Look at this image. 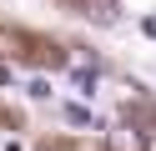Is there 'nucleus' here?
Masks as SVG:
<instances>
[{
  "mask_svg": "<svg viewBox=\"0 0 156 151\" xmlns=\"http://www.w3.org/2000/svg\"><path fill=\"white\" fill-rule=\"evenodd\" d=\"M106 146L111 151H146L151 141H146V131H136V126H116V131H106Z\"/></svg>",
  "mask_w": 156,
  "mask_h": 151,
  "instance_id": "obj_1",
  "label": "nucleus"
},
{
  "mask_svg": "<svg viewBox=\"0 0 156 151\" xmlns=\"http://www.w3.org/2000/svg\"><path fill=\"white\" fill-rule=\"evenodd\" d=\"M71 86H76V96H96V66H91V70L76 66V70H71Z\"/></svg>",
  "mask_w": 156,
  "mask_h": 151,
  "instance_id": "obj_2",
  "label": "nucleus"
},
{
  "mask_svg": "<svg viewBox=\"0 0 156 151\" xmlns=\"http://www.w3.org/2000/svg\"><path fill=\"white\" fill-rule=\"evenodd\" d=\"M61 116L71 121V126H91V131L101 126V121H96V111H91V106H61Z\"/></svg>",
  "mask_w": 156,
  "mask_h": 151,
  "instance_id": "obj_3",
  "label": "nucleus"
},
{
  "mask_svg": "<svg viewBox=\"0 0 156 151\" xmlns=\"http://www.w3.org/2000/svg\"><path fill=\"white\" fill-rule=\"evenodd\" d=\"M86 15L101 20V25H116V5H111V0H86Z\"/></svg>",
  "mask_w": 156,
  "mask_h": 151,
  "instance_id": "obj_4",
  "label": "nucleus"
},
{
  "mask_svg": "<svg viewBox=\"0 0 156 151\" xmlns=\"http://www.w3.org/2000/svg\"><path fill=\"white\" fill-rule=\"evenodd\" d=\"M146 35H156V15H151V20H146Z\"/></svg>",
  "mask_w": 156,
  "mask_h": 151,
  "instance_id": "obj_5",
  "label": "nucleus"
}]
</instances>
